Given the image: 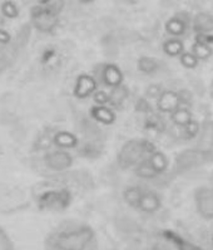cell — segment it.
<instances>
[{
    "label": "cell",
    "instance_id": "31",
    "mask_svg": "<svg viewBox=\"0 0 213 250\" xmlns=\"http://www.w3.org/2000/svg\"><path fill=\"white\" fill-rule=\"evenodd\" d=\"M1 9H3L4 14L10 17V18H13V17H15V15L18 14L17 6H15L14 3H12V1H5Z\"/></svg>",
    "mask_w": 213,
    "mask_h": 250
},
{
    "label": "cell",
    "instance_id": "29",
    "mask_svg": "<svg viewBox=\"0 0 213 250\" xmlns=\"http://www.w3.org/2000/svg\"><path fill=\"white\" fill-rule=\"evenodd\" d=\"M93 100L98 106H105L107 103H109L111 98H109V94L107 92L96 91L93 94Z\"/></svg>",
    "mask_w": 213,
    "mask_h": 250
},
{
    "label": "cell",
    "instance_id": "15",
    "mask_svg": "<svg viewBox=\"0 0 213 250\" xmlns=\"http://www.w3.org/2000/svg\"><path fill=\"white\" fill-rule=\"evenodd\" d=\"M186 29H187V24L179 17H173V18H171L166 23L167 33L175 37V38L183 36L184 33H186Z\"/></svg>",
    "mask_w": 213,
    "mask_h": 250
},
{
    "label": "cell",
    "instance_id": "12",
    "mask_svg": "<svg viewBox=\"0 0 213 250\" xmlns=\"http://www.w3.org/2000/svg\"><path fill=\"white\" fill-rule=\"evenodd\" d=\"M91 116L103 125H113L116 122V113L109 107L97 104V106L92 107Z\"/></svg>",
    "mask_w": 213,
    "mask_h": 250
},
{
    "label": "cell",
    "instance_id": "5",
    "mask_svg": "<svg viewBox=\"0 0 213 250\" xmlns=\"http://www.w3.org/2000/svg\"><path fill=\"white\" fill-rule=\"evenodd\" d=\"M45 165L50 170L64 171L73 165V159L65 151H53L45 156Z\"/></svg>",
    "mask_w": 213,
    "mask_h": 250
},
{
    "label": "cell",
    "instance_id": "28",
    "mask_svg": "<svg viewBox=\"0 0 213 250\" xmlns=\"http://www.w3.org/2000/svg\"><path fill=\"white\" fill-rule=\"evenodd\" d=\"M183 128H184V132H186V136H187L188 139H193V137H196L199 132L198 122H196V121H193V120L191 121L187 126L183 127Z\"/></svg>",
    "mask_w": 213,
    "mask_h": 250
},
{
    "label": "cell",
    "instance_id": "21",
    "mask_svg": "<svg viewBox=\"0 0 213 250\" xmlns=\"http://www.w3.org/2000/svg\"><path fill=\"white\" fill-rule=\"evenodd\" d=\"M136 175L140 179H155L158 176V174L155 172V168L152 167L151 162L148 159H144L143 161H140L137 166H136L135 170Z\"/></svg>",
    "mask_w": 213,
    "mask_h": 250
},
{
    "label": "cell",
    "instance_id": "7",
    "mask_svg": "<svg viewBox=\"0 0 213 250\" xmlns=\"http://www.w3.org/2000/svg\"><path fill=\"white\" fill-rule=\"evenodd\" d=\"M40 201L41 205L48 209H65L70 204V194L68 191L48 192Z\"/></svg>",
    "mask_w": 213,
    "mask_h": 250
},
{
    "label": "cell",
    "instance_id": "27",
    "mask_svg": "<svg viewBox=\"0 0 213 250\" xmlns=\"http://www.w3.org/2000/svg\"><path fill=\"white\" fill-rule=\"evenodd\" d=\"M162 93H163L162 85L155 84H155H149L146 89V97L151 98V100H153V98H157L158 100V97H159Z\"/></svg>",
    "mask_w": 213,
    "mask_h": 250
},
{
    "label": "cell",
    "instance_id": "16",
    "mask_svg": "<svg viewBox=\"0 0 213 250\" xmlns=\"http://www.w3.org/2000/svg\"><path fill=\"white\" fill-rule=\"evenodd\" d=\"M143 190L140 188H138V186H129V188H127L126 190L123 191V199H124V201H126L129 206L138 209L140 199L143 196Z\"/></svg>",
    "mask_w": 213,
    "mask_h": 250
},
{
    "label": "cell",
    "instance_id": "8",
    "mask_svg": "<svg viewBox=\"0 0 213 250\" xmlns=\"http://www.w3.org/2000/svg\"><path fill=\"white\" fill-rule=\"evenodd\" d=\"M97 91V82L89 74H80L78 77L74 88V96L77 98H87Z\"/></svg>",
    "mask_w": 213,
    "mask_h": 250
},
{
    "label": "cell",
    "instance_id": "34",
    "mask_svg": "<svg viewBox=\"0 0 213 250\" xmlns=\"http://www.w3.org/2000/svg\"><path fill=\"white\" fill-rule=\"evenodd\" d=\"M211 243H212V249H213V234H212V239H211Z\"/></svg>",
    "mask_w": 213,
    "mask_h": 250
},
{
    "label": "cell",
    "instance_id": "13",
    "mask_svg": "<svg viewBox=\"0 0 213 250\" xmlns=\"http://www.w3.org/2000/svg\"><path fill=\"white\" fill-rule=\"evenodd\" d=\"M193 30L197 33H210L213 30V18L210 14L199 13L193 19Z\"/></svg>",
    "mask_w": 213,
    "mask_h": 250
},
{
    "label": "cell",
    "instance_id": "23",
    "mask_svg": "<svg viewBox=\"0 0 213 250\" xmlns=\"http://www.w3.org/2000/svg\"><path fill=\"white\" fill-rule=\"evenodd\" d=\"M192 53L194 54L199 61H206V59H208L210 57H212L213 49L210 45L201 44V43L194 42L192 45Z\"/></svg>",
    "mask_w": 213,
    "mask_h": 250
},
{
    "label": "cell",
    "instance_id": "9",
    "mask_svg": "<svg viewBox=\"0 0 213 250\" xmlns=\"http://www.w3.org/2000/svg\"><path fill=\"white\" fill-rule=\"evenodd\" d=\"M162 208V200L159 195L155 191H144L143 196L140 199L138 209L146 214H155Z\"/></svg>",
    "mask_w": 213,
    "mask_h": 250
},
{
    "label": "cell",
    "instance_id": "20",
    "mask_svg": "<svg viewBox=\"0 0 213 250\" xmlns=\"http://www.w3.org/2000/svg\"><path fill=\"white\" fill-rule=\"evenodd\" d=\"M54 142H56L57 146H59L61 148H73L78 145V139H77L73 133L63 131V132H59L56 136Z\"/></svg>",
    "mask_w": 213,
    "mask_h": 250
},
{
    "label": "cell",
    "instance_id": "24",
    "mask_svg": "<svg viewBox=\"0 0 213 250\" xmlns=\"http://www.w3.org/2000/svg\"><path fill=\"white\" fill-rule=\"evenodd\" d=\"M179 61H181L182 65L187 69H193L198 65L199 59L197 58L192 52H183V53L179 56Z\"/></svg>",
    "mask_w": 213,
    "mask_h": 250
},
{
    "label": "cell",
    "instance_id": "2",
    "mask_svg": "<svg viewBox=\"0 0 213 250\" xmlns=\"http://www.w3.org/2000/svg\"><path fill=\"white\" fill-rule=\"evenodd\" d=\"M144 155H147L143 148L142 140L128 141L118 155V162L122 167L127 168L131 166H137L140 161H143Z\"/></svg>",
    "mask_w": 213,
    "mask_h": 250
},
{
    "label": "cell",
    "instance_id": "22",
    "mask_svg": "<svg viewBox=\"0 0 213 250\" xmlns=\"http://www.w3.org/2000/svg\"><path fill=\"white\" fill-rule=\"evenodd\" d=\"M138 71L144 74H155L159 68V64L152 57H140L138 59Z\"/></svg>",
    "mask_w": 213,
    "mask_h": 250
},
{
    "label": "cell",
    "instance_id": "19",
    "mask_svg": "<svg viewBox=\"0 0 213 250\" xmlns=\"http://www.w3.org/2000/svg\"><path fill=\"white\" fill-rule=\"evenodd\" d=\"M171 120L177 126L186 127L192 121V112L186 107H179L173 113H171Z\"/></svg>",
    "mask_w": 213,
    "mask_h": 250
},
{
    "label": "cell",
    "instance_id": "32",
    "mask_svg": "<svg viewBox=\"0 0 213 250\" xmlns=\"http://www.w3.org/2000/svg\"><path fill=\"white\" fill-rule=\"evenodd\" d=\"M137 111L149 112L151 111V104L147 102V100H144V98H140V100L137 102Z\"/></svg>",
    "mask_w": 213,
    "mask_h": 250
},
{
    "label": "cell",
    "instance_id": "6",
    "mask_svg": "<svg viewBox=\"0 0 213 250\" xmlns=\"http://www.w3.org/2000/svg\"><path fill=\"white\" fill-rule=\"evenodd\" d=\"M181 96L174 91H163L157 100V108L162 113H173L181 107Z\"/></svg>",
    "mask_w": 213,
    "mask_h": 250
},
{
    "label": "cell",
    "instance_id": "33",
    "mask_svg": "<svg viewBox=\"0 0 213 250\" xmlns=\"http://www.w3.org/2000/svg\"><path fill=\"white\" fill-rule=\"evenodd\" d=\"M79 1H82V3H84V4H89V3H92L93 0H79Z\"/></svg>",
    "mask_w": 213,
    "mask_h": 250
},
{
    "label": "cell",
    "instance_id": "17",
    "mask_svg": "<svg viewBox=\"0 0 213 250\" xmlns=\"http://www.w3.org/2000/svg\"><path fill=\"white\" fill-rule=\"evenodd\" d=\"M148 160L158 175L166 172L167 168H168V159L161 151H155L152 155H149Z\"/></svg>",
    "mask_w": 213,
    "mask_h": 250
},
{
    "label": "cell",
    "instance_id": "3",
    "mask_svg": "<svg viewBox=\"0 0 213 250\" xmlns=\"http://www.w3.org/2000/svg\"><path fill=\"white\" fill-rule=\"evenodd\" d=\"M32 23L35 28L43 33L52 32L58 24V14L37 4L32 9Z\"/></svg>",
    "mask_w": 213,
    "mask_h": 250
},
{
    "label": "cell",
    "instance_id": "26",
    "mask_svg": "<svg viewBox=\"0 0 213 250\" xmlns=\"http://www.w3.org/2000/svg\"><path fill=\"white\" fill-rule=\"evenodd\" d=\"M14 243L8 235V232L0 227V250H14Z\"/></svg>",
    "mask_w": 213,
    "mask_h": 250
},
{
    "label": "cell",
    "instance_id": "10",
    "mask_svg": "<svg viewBox=\"0 0 213 250\" xmlns=\"http://www.w3.org/2000/svg\"><path fill=\"white\" fill-rule=\"evenodd\" d=\"M162 235L167 241H170L177 250H203L201 247L193 244L192 241H188L187 239H184L183 236H181L175 231H172V230H164V231H162Z\"/></svg>",
    "mask_w": 213,
    "mask_h": 250
},
{
    "label": "cell",
    "instance_id": "18",
    "mask_svg": "<svg viewBox=\"0 0 213 250\" xmlns=\"http://www.w3.org/2000/svg\"><path fill=\"white\" fill-rule=\"evenodd\" d=\"M163 52L170 57H179L184 52L183 42L178 38H171L164 42Z\"/></svg>",
    "mask_w": 213,
    "mask_h": 250
},
{
    "label": "cell",
    "instance_id": "25",
    "mask_svg": "<svg viewBox=\"0 0 213 250\" xmlns=\"http://www.w3.org/2000/svg\"><path fill=\"white\" fill-rule=\"evenodd\" d=\"M38 4H40L41 6L52 10L53 13H56L58 15L64 8V0H39Z\"/></svg>",
    "mask_w": 213,
    "mask_h": 250
},
{
    "label": "cell",
    "instance_id": "11",
    "mask_svg": "<svg viewBox=\"0 0 213 250\" xmlns=\"http://www.w3.org/2000/svg\"><path fill=\"white\" fill-rule=\"evenodd\" d=\"M102 78L104 83L108 87H118V85L123 84V72L120 71V68L116 64H107L104 65L102 71Z\"/></svg>",
    "mask_w": 213,
    "mask_h": 250
},
{
    "label": "cell",
    "instance_id": "4",
    "mask_svg": "<svg viewBox=\"0 0 213 250\" xmlns=\"http://www.w3.org/2000/svg\"><path fill=\"white\" fill-rule=\"evenodd\" d=\"M194 203L199 216L205 220H213V188L203 186L194 192Z\"/></svg>",
    "mask_w": 213,
    "mask_h": 250
},
{
    "label": "cell",
    "instance_id": "30",
    "mask_svg": "<svg viewBox=\"0 0 213 250\" xmlns=\"http://www.w3.org/2000/svg\"><path fill=\"white\" fill-rule=\"evenodd\" d=\"M194 42H197V43H201V44L210 45V47H212L213 45V34H210V33H197L196 37H194Z\"/></svg>",
    "mask_w": 213,
    "mask_h": 250
},
{
    "label": "cell",
    "instance_id": "14",
    "mask_svg": "<svg viewBox=\"0 0 213 250\" xmlns=\"http://www.w3.org/2000/svg\"><path fill=\"white\" fill-rule=\"evenodd\" d=\"M128 97H129L128 87L124 84H120L118 85V87L112 88L111 93H109V98H111L109 103H111L113 107H118V108H119L123 103L126 102V100Z\"/></svg>",
    "mask_w": 213,
    "mask_h": 250
},
{
    "label": "cell",
    "instance_id": "1",
    "mask_svg": "<svg viewBox=\"0 0 213 250\" xmlns=\"http://www.w3.org/2000/svg\"><path fill=\"white\" fill-rule=\"evenodd\" d=\"M94 236L93 229L84 225L57 232L49 244L53 250H92Z\"/></svg>",
    "mask_w": 213,
    "mask_h": 250
}]
</instances>
